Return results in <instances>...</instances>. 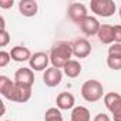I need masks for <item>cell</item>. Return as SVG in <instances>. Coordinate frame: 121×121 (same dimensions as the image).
Returning <instances> with one entry per match:
<instances>
[{
    "label": "cell",
    "mask_w": 121,
    "mask_h": 121,
    "mask_svg": "<svg viewBox=\"0 0 121 121\" xmlns=\"http://www.w3.org/2000/svg\"><path fill=\"white\" fill-rule=\"evenodd\" d=\"M73 46L67 41H58L51 47L50 51V61L56 69H64V66L71 60Z\"/></svg>",
    "instance_id": "cell-1"
},
{
    "label": "cell",
    "mask_w": 121,
    "mask_h": 121,
    "mask_svg": "<svg viewBox=\"0 0 121 121\" xmlns=\"http://www.w3.org/2000/svg\"><path fill=\"white\" fill-rule=\"evenodd\" d=\"M81 95L86 101L95 103L100 98H103V95H105L104 94V87L97 80H87L81 86Z\"/></svg>",
    "instance_id": "cell-2"
},
{
    "label": "cell",
    "mask_w": 121,
    "mask_h": 121,
    "mask_svg": "<svg viewBox=\"0 0 121 121\" xmlns=\"http://www.w3.org/2000/svg\"><path fill=\"white\" fill-rule=\"evenodd\" d=\"M91 12L101 17H110L115 12V3L112 0H91Z\"/></svg>",
    "instance_id": "cell-3"
},
{
    "label": "cell",
    "mask_w": 121,
    "mask_h": 121,
    "mask_svg": "<svg viewBox=\"0 0 121 121\" xmlns=\"http://www.w3.org/2000/svg\"><path fill=\"white\" fill-rule=\"evenodd\" d=\"M30 97H31V87L30 86L14 83V88L7 100H10L13 103H26L30 100Z\"/></svg>",
    "instance_id": "cell-4"
},
{
    "label": "cell",
    "mask_w": 121,
    "mask_h": 121,
    "mask_svg": "<svg viewBox=\"0 0 121 121\" xmlns=\"http://www.w3.org/2000/svg\"><path fill=\"white\" fill-rule=\"evenodd\" d=\"M67 16L71 22L80 24L86 17H88L87 14V7L83 4V3H71L69 6V10H67Z\"/></svg>",
    "instance_id": "cell-5"
},
{
    "label": "cell",
    "mask_w": 121,
    "mask_h": 121,
    "mask_svg": "<svg viewBox=\"0 0 121 121\" xmlns=\"http://www.w3.org/2000/svg\"><path fill=\"white\" fill-rule=\"evenodd\" d=\"M30 69L31 70H36V71H43V70H47V66L50 63V56H47L46 53L43 51H39V53H34L30 58Z\"/></svg>",
    "instance_id": "cell-6"
},
{
    "label": "cell",
    "mask_w": 121,
    "mask_h": 121,
    "mask_svg": "<svg viewBox=\"0 0 121 121\" xmlns=\"http://www.w3.org/2000/svg\"><path fill=\"white\" fill-rule=\"evenodd\" d=\"M61 80H63V73L60 69H56V67L47 69L43 74V81L47 87H56L61 83Z\"/></svg>",
    "instance_id": "cell-7"
},
{
    "label": "cell",
    "mask_w": 121,
    "mask_h": 121,
    "mask_svg": "<svg viewBox=\"0 0 121 121\" xmlns=\"http://www.w3.org/2000/svg\"><path fill=\"white\" fill-rule=\"evenodd\" d=\"M71 46H73V56L78 58H86L91 53V44L87 39H77Z\"/></svg>",
    "instance_id": "cell-8"
},
{
    "label": "cell",
    "mask_w": 121,
    "mask_h": 121,
    "mask_svg": "<svg viewBox=\"0 0 121 121\" xmlns=\"http://www.w3.org/2000/svg\"><path fill=\"white\" fill-rule=\"evenodd\" d=\"M14 83L17 84H24V86H33L34 83V74H33V70L31 69H27V67H22L16 71L14 74Z\"/></svg>",
    "instance_id": "cell-9"
},
{
    "label": "cell",
    "mask_w": 121,
    "mask_h": 121,
    "mask_svg": "<svg viewBox=\"0 0 121 121\" xmlns=\"http://www.w3.org/2000/svg\"><path fill=\"white\" fill-rule=\"evenodd\" d=\"M80 27H81V30H83L84 34H87V36H94V34H98V30H100L101 24L98 23V20H97L95 17L88 16V17H86V19L80 23Z\"/></svg>",
    "instance_id": "cell-10"
},
{
    "label": "cell",
    "mask_w": 121,
    "mask_h": 121,
    "mask_svg": "<svg viewBox=\"0 0 121 121\" xmlns=\"http://www.w3.org/2000/svg\"><path fill=\"white\" fill-rule=\"evenodd\" d=\"M57 108L60 110H71L76 104V100H74V95L69 91H63V93H60L57 95Z\"/></svg>",
    "instance_id": "cell-11"
},
{
    "label": "cell",
    "mask_w": 121,
    "mask_h": 121,
    "mask_svg": "<svg viewBox=\"0 0 121 121\" xmlns=\"http://www.w3.org/2000/svg\"><path fill=\"white\" fill-rule=\"evenodd\" d=\"M10 56H12V60H14V61L17 63H23V61H30V58H31V53L27 47L24 46H14L10 51Z\"/></svg>",
    "instance_id": "cell-12"
},
{
    "label": "cell",
    "mask_w": 121,
    "mask_h": 121,
    "mask_svg": "<svg viewBox=\"0 0 121 121\" xmlns=\"http://www.w3.org/2000/svg\"><path fill=\"white\" fill-rule=\"evenodd\" d=\"M37 10H39V6H37V2H34V0H22L19 3V12L24 17L36 16Z\"/></svg>",
    "instance_id": "cell-13"
},
{
    "label": "cell",
    "mask_w": 121,
    "mask_h": 121,
    "mask_svg": "<svg viewBox=\"0 0 121 121\" xmlns=\"http://www.w3.org/2000/svg\"><path fill=\"white\" fill-rule=\"evenodd\" d=\"M97 36H98V40L103 44L114 43V26H111V24H101Z\"/></svg>",
    "instance_id": "cell-14"
},
{
    "label": "cell",
    "mask_w": 121,
    "mask_h": 121,
    "mask_svg": "<svg viewBox=\"0 0 121 121\" xmlns=\"http://www.w3.org/2000/svg\"><path fill=\"white\" fill-rule=\"evenodd\" d=\"M81 73V64L77 60H70V61L64 66V74L70 78H76L78 77Z\"/></svg>",
    "instance_id": "cell-15"
},
{
    "label": "cell",
    "mask_w": 121,
    "mask_h": 121,
    "mask_svg": "<svg viewBox=\"0 0 121 121\" xmlns=\"http://www.w3.org/2000/svg\"><path fill=\"white\" fill-rule=\"evenodd\" d=\"M71 121H90V111L88 108L78 105L74 107L71 111Z\"/></svg>",
    "instance_id": "cell-16"
},
{
    "label": "cell",
    "mask_w": 121,
    "mask_h": 121,
    "mask_svg": "<svg viewBox=\"0 0 121 121\" xmlns=\"http://www.w3.org/2000/svg\"><path fill=\"white\" fill-rule=\"evenodd\" d=\"M13 88H14V81H12L7 76H0V93L3 97L9 98Z\"/></svg>",
    "instance_id": "cell-17"
},
{
    "label": "cell",
    "mask_w": 121,
    "mask_h": 121,
    "mask_svg": "<svg viewBox=\"0 0 121 121\" xmlns=\"http://www.w3.org/2000/svg\"><path fill=\"white\" fill-rule=\"evenodd\" d=\"M44 121H63V115L60 112V108L51 107L44 114Z\"/></svg>",
    "instance_id": "cell-18"
},
{
    "label": "cell",
    "mask_w": 121,
    "mask_h": 121,
    "mask_svg": "<svg viewBox=\"0 0 121 121\" xmlns=\"http://www.w3.org/2000/svg\"><path fill=\"white\" fill-rule=\"evenodd\" d=\"M121 101V95L118 94V93H107L105 95H104V104H105V107L108 108V110H111L117 103H120Z\"/></svg>",
    "instance_id": "cell-19"
},
{
    "label": "cell",
    "mask_w": 121,
    "mask_h": 121,
    "mask_svg": "<svg viewBox=\"0 0 121 121\" xmlns=\"http://www.w3.org/2000/svg\"><path fill=\"white\" fill-rule=\"evenodd\" d=\"M107 66H108L111 70H121V57L108 56V57H107Z\"/></svg>",
    "instance_id": "cell-20"
},
{
    "label": "cell",
    "mask_w": 121,
    "mask_h": 121,
    "mask_svg": "<svg viewBox=\"0 0 121 121\" xmlns=\"http://www.w3.org/2000/svg\"><path fill=\"white\" fill-rule=\"evenodd\" d=\"M108 56L121 57V44H120V43H114L112 46H110V48H108Z\"/></svg>",
    "instance_id": "cell-21"
},
{
    "label": "cell",
    "mask_w": 121,
    "mask_h": 121,
    "mask_svg": "<svg viewBox=\"0 0 121 121\" xmlns=\"http://www.w3.org/2000/svg\"><path fill=\"white\" fill-rule=\"evenodd\" d=\"M110 112L112 114L114 121H121V101H120V103H117V104L110 110Z\"/></svg>",
    "instance_id": "cell-22"
},
{
    "label": "cell",
    "mask_w": 121,
    "mask_h": 121,
    "mask_svg": "<svg viewBox=\"0 0 121 121\" xmlns=\"http://www.w3.org/2000/svg\"><path fill=\"white\" fill-rule=\"evenodd\" d=\"M10 60H12L10 53H7V51H4V50L0 51V67H6V66L9 64Z\"/></svg>",
    "instance_id": "cell-23"
},
{
    "label": "cell",
    "mask_w": 121,
    "mask_h": 121,
    "mask_svg": "<svg viewBox=\"0 0 121 121\" xmlns=\"http://www.w3.org/2000/svg\"><path fill=\"white\" fill-rule=\"evenodd\" d=\"M9 41H10V36H9V33H7L6 30H2V31H0V46L4 47V46L9 44Z\"/></svg>",
    "instance_id": "cell-24"
},
{
    "label": "cell",
    "mask_w": 121,
    "mask_h": 121,
    "mask_svg": "<svg viewBox=\"0 0 121 121\" xmlns=\"http://www.w3.org/2000/svg\"><path fill=\"white\" fill-rule=\"evenodd\" d=\"M114 43H120L121 44V24H115L114 26Z\"/></svg>",
    "instance_id": "cell-25"
},
{
    "label": "cell",
    "mask_w": 121,
    "mask_h": 121,
    "mask_svg": "<svg viewBox=\"0 0 121 121\" xmlns=\"http://www.w3.org/2000/svg\"><path fill=\"white\" fill-rule=\"evenodd\" d=\"M93 121H110V117H108L107 114L100 112V114H97V115L94 117V120H93Z\"/></svg>",
    "instance_id": "cell-26"
},
{
    "label": "cell",
    "mask_w": 121,
    "mask_h": 121,
    "mask_svg": "<svg viewBox=\"0 0 121 121\" xmlns=\"http://www.w3.org/2000/svg\"><path fill=\"white\" fill-rule=\"evenodd\" d=\"M13 6V0H9V2H0V7L3 9H9Z\"/></svg>",
    "instance_id": "cell-27"
},
{
    "label": "cell",
    "mask_w": 121,
    "mask_h": 121,
    "mask_svg": "<svg viewBox=\"0 0 121 121\" xmlns=\"http://www.w3.org/2000/svg\"><path fill=\"white\" fill-rule=\"evenodd\" d=\"M2 30H6V24H4V17L0 16V31Z\"/></svg>",
    "instance_id": "cell-28"
},
{
    "label": "cell",
    "mask_w": 121,
    "mask_h": 121,
    "mask_svg": "<svg viewBox=\"0 0 121 121\" xmlns=\"http://www.w3.org/2000/svg\"><path fill=\"white\" fill-rule=\"evenodd\" d=\"M120 17H121V7H120Z\"/></svg>",
    "instance_id": "cell-29"
},
{
    "label": "cell",
    "mask_w": 121,
    "mask_h": 121,
    "mask_svg": "<svg viewBox=\"0 0 121 121\" xmlns=\"http://www.w3.org/2000/svg\"><path fill=\"white\" fill-rule=\"evenodd\" d=\"M4 121H12V120H4Z\"/></svg>",
    "instance_id": "cell-30"
}]
</instances>
